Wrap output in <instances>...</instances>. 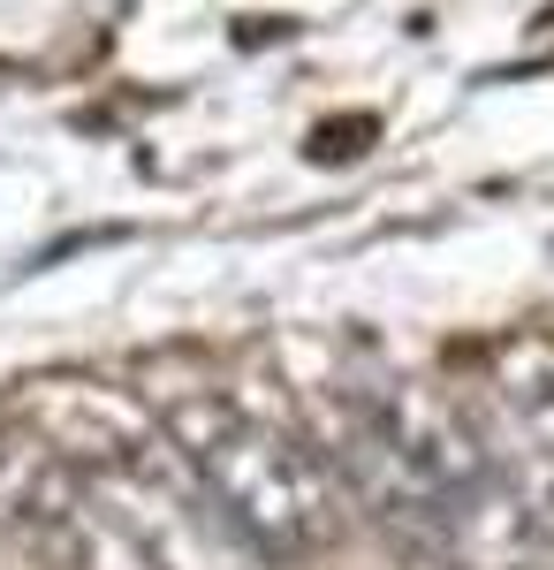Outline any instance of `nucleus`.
<instances>
[{
	"label": "nucleus",
	"mask_w": 554,
	"mask_h": 570,
	"mask_svg": "<svg viewBox=\"0 0 554 570\" xmlns=\"http://www.w3.org/2000/svg\"><path fill=\"white\" fill-rule=\"evenodd\" d=\"M175 441L190 456V472L206 480L220 510L251 532L266 556H319L327 532H335V494H327V472L311 464V449L289 434H274L266 419L220 403V395H198L190 411H175Z\"/></svg>",
	"instance_id": "nucleus-2"
},
{
	"label": "nucleus",
	"mask_w": 554,
	"mask_h": 570,
	"mask_svg": "<svg viewBox=\"0 0 554 570\" xmlns=\"http://www.w3.org/2000/svg\"><path fill=\"white\" fill-rule=\"evenodd\" d=\"M342 464L387 532L448 570H524L540 556V525L510 472L478 449L464 411L433 395H373L349 426Z\"/></svg>",
	"instance_id": "nucleus-1"
}]
</instances>
